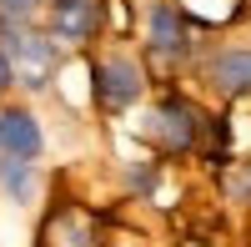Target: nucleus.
<instances>
[{
  "label": "nucleus",
  "mask_w": 251,
  "mask_h": 247,
  "mask_svg": "<svg viewBox=\"0 0 251 247\" xmlns=\"http://www.w3.org/2000/svg\"><path fill=\"white\" fill-rule=\"evenodd\" d=\"M0 56L10 61V76L25 96H40L55 86L60 46L40 26V15H0Z\"/></svg>",
  "instance_id": "obj_1"
},
{
  "label": "nucleus",
  "mask_w": 251,
  "mask_h": 247,
  "mask_svg": "<svg viewBox=\"0 0 251 247\" xmlns=\"http://www.w3.org/2000/svg\"><path fill=\"white\" fill-rule=\"evenodd\" d=\"M146 51L161 66L196 61V26H191L181 0H146Z\"/></svg>",
  "instance_id": "obj_2"
},
{
  "label": "nucleus",
  "mask_w": 251,
  "mask_h": 247,
  "mask_svg": "<svg viewBox=\"0 0 251 247\" xmlns=\"http://www.w3.org/2000/svg\"><path fill=\"white\" fill-rule=\"evenodd\" d=\"M91 96L106 116H126L146 96V66L131 51H106L91 66Z\"/></svg>",
  "instance_id": "obj_3"
},
{
  "label": "nucleus",
  "mask_w": 251,
  "mask_h": 247,
  "mask_svg": "<svg viewBox=\"0 0 251 247\" xmlns=\"http://www.w3.org/2000/svg\"><path fill=\"white\" fill-rule=\"evenodd\" d=\"M40 26L50 31V40L60 51H80V46H91L100 35V26H106V0H50Z\"/></svg>",
  "instance_id": "obj_4"
},
{
  "label": "nucleus",
  "mask_w": 251,
  "mask_h": 247,
  "mask_svg": "<svg viewBox=\"0 0 251 247\" xmlns=\"http://www.w3.org/2000/svg\"><path fill=\"white\" fill-rule=\"evenodd\" d=\"M201 126H206V116H201L186 96H176V91H166V96L156 101V111H151V131H156V141H161V152H176V156L196 152Z\"/></svg>",
  "instance_id": "obj_5"
},
{
  "label": "nucleus",
  "mask_w": 251,
  "mask_h": 247,
  "mask_svg": "<svg viewBox=\"0 0 251 247\" xmlns=\"http://www.w3.org/2000/svg\"><path fill=\"white\" fill-rule=\"evenodd\" d=\"M0 156H20V161L46 156V126L25 101H0Z\"/></svg>",
  "instance_id": "obj_6"
},
{
  "label": "nucleus",
  "mask_w": 251,
  "mask_h": 247,
  "mask_svg": "<svg viewBox=\"0 0 251 247\" xmlns=\"http://www.w3.org/2000/svg\"><path fill=\"white\" fill-rule=\"evenodd\" d=\"M201 81L226 101L251 96V46H216L201 56Z\"/></svg>",
  "instance_id": "obj_7"
},
{
  "label": "nucleus",
  "mask_w": 251,
  "mask_h": 247,
  "mask_svg": "<svg viewBox=\"0 0 251 247\" xmlns=\"http://www.w3.org/2000/svg\"><path fill=\"white\" fill-rule=\"evenodd\" d=\"M0 197L15 207H30L40 197V161H20V156H0Z\"/></svg>",
  "instance_id": "obj_8"
},
{
  "label": "nucleus",
  "mask_w": 251,
  "mask_h": 247,
  "mask_svg": "<svg viewBox=\"0 0 251 247\" xmlns=\"http://www.w3.org/2000/svg\"><path fill=\"white\" fill-rule=\"evenodd\" d=\"M46 0H0V15H40Z\"/></svg>",
  "instance_id": "obj_9"
},
{
  "label": "nucleus",
  "mask_w": 251,
  "mask_h": 247,
  "mask_svg": "<svg viewBox=\"0 0 251 247\" xmlns=\"http://www.w3.org/2000/svg\"><path fill=\"white\" fill-rule=\"evenodd\" d=\"M10 86H15V76H10V61H5V56H0V101H5V96H10Z\"/></svg>",
  "instance_id": "obj_10"
},
{
  "label": "nucleus",
  "mask_w": 251,
  "mask_h": 247,
  "mask_svg": "<svg viewBox=\"0 0 251 247\" xmlns=\"http://www.w3.org/2000/svg\"><path fill=\"white\" fill-rule=\"evenodd\" d=\"M46 5H50V0H46Z\"/></svg>",
  "instance_id": "obj_11"
}]
</instances>
